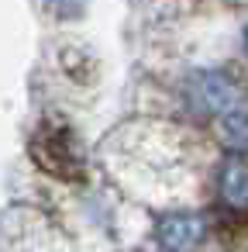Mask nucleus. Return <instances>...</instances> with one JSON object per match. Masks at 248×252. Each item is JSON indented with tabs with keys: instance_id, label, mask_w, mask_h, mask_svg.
<instances>
[{
	"instance_id": "f257e3e1",
	"label": "nucleus",
	"mask_w": 248,
	"mask_h": 252,
	"mask_svg": "<svg viewBox=\"0 0 248 252\" xmlns=\"http://www.w3.org/2000/svg\"><path fill=\"white\" fill-rule=\"evenodd\" d=\"M200 235H203V221L196 214H183V211L165 214L155 224V242L162 252H186L200 242Z\"/></svg>"
},
{
	"instance_id": "f03ea898",
	"label": "nucleus",
	"mask_w": 248,
	"mask_h": 252,
	"mask_svg": "<svg viewBox=\"0 0 248 252\" xmlns=\"http://www.w3.org/2000/svg\"><path fill=\"white\" fill-rule=\"evenodd\" d=\"M193 97L200 100L203 111L227 114L238 104V87L224 73H200V76H193Z\"/></svg>"
},
{
	"instance_id": "7ed1b4c3",
	"label": "nucleus",
	"mask_w": 248,
	"mask_h": 252,
	"mask_svg": "<svg viewBox=\"0 0 248 252\" xmlns=\"http://www.w3.org/2000/svg\"><path fill=\"white\" fill-rule=\"evenodd\" d=\"M220 197L234 207L248 204V159L245 156H231L220 166Z\"/></svg>"
},
{
	"instance_id": "20e7f679",
	"label": "nucleus",
	"mask_w": 248,
	"mask_h": 252,
	"mask_svg": "<svg viewBox=\"0 0 248 252\" xmlns=\"http://www.w3.org/2000/svg\"><path fill=\"white\" fill-rule=\"evenodd\" d=\"M220 131H224V138L234 142V145L248 142V111H227L224 121H220Z\"/></svg>"
},
{
	"instance_id": "39448f33",
	"label": "nucleus",
	"mask_w": 248,
	"mask_h": 252,
	"mask_svg": "<svg viewBox=\"0 0 248 252\" xmlns=\"http://www.w3.org/2000/svg\"><path fill=\"white\" fill-rule=\"evenodd\" d=\"M245 49H248V35H245Z\"/></svg>"
}]
</instances>
